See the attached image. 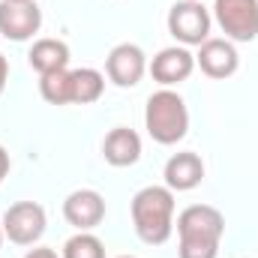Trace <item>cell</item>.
Listing matches in <instances>:
<instances>
[{
    "mask_svg": "<svg viewBox=\"0 0 258 258\" xmlns=\"http://www.w3.org/2000/svg\"><path fill=\"white\" fill-rule=\"evenodd\" d=\"M225 231V216L210 204H192L177 216V258H216Z\"/></svg>",
    "mask_w": 258,
    "mask_h": 258,
    "instance_id": "6da1fadb",
    "label": "cell"
},
{
    "mask_svg": "<svg viewBox=\"0 0 258 258\" xmlns=\"http://www.w3.org/2000/svg\"><path fill=\"white\" fill-rule=\"evenodd\" d=\"M132 225L144 243L162 246L174 231V192L168 186L138 189L132 198Z\"/></svg>",
    "mask_w": 258,
    "mask_h": 258,
    "instance_id": "7a4b0ae2",
    "label": "cell"
},
{
    "mask_svg": "<svg viewBox=\"0 0 258 258\" xmlns=\"http://www.w3.org/2000/svg\"><path fill=\"white\" fill-rule=\"evenodd\" d=\"M144 129L156 144H177L189 132V111L183 96L168 87L150 93L144 108Z\"/></svg>",
    "mask_w": 258,
    "mask_h": 258,
    "instance_id": "3957f363",
    "label": "cell"
},
{
    "mask_svg": "<svg viewBox=\"0 0 258 258\" xmlns=\"http://www.w3.org/2000/svg\"><path fill=\"white\" fill-rule=\"evenodd\" d=\"M210 12L198 0H180L168 9V33L180 45H201L210 39Z\"/></svg>",
    "mask_w": 258,
    "mask_h": 258,
    "instance_id": "277c9868",
    "label": "cell"
},
{
    "mask_svg": "<svg viewBox=\"0 0 258 258\" xmlns=\"http://www.w3.org/2000/svg\"><path fill=\"white\" fill-rule=\"evenodd\" d=\"M3 234L15 246H33L45 234V210L36 201H18L3 213Z\"/></svg>",
    "mask_w": 258,
    "mask_h": 258,
    "instance_id": "5b68a950",
    "label": "cell"
},
{
    "mask_svg": "<svg viewBox=\"0 0 258 258\" xmlns=\"http://www.w3.org/2000/svg\"><path fill=\"white\" fill-rule=\"evenodd\" d=\"M216 24L234 42H252L258 36V0H216Z\"/></svg>",
    "mask_w": 258,
    "mask_h": 258,
    "instance_id": "8992f818",
    "label": "cell"
},
{
    "mask_svg": "<svg viewBox=\"0 0 258 258\" xmlns=\"http://www.w3.org/2000/svg\"><path fill=\"white\" fill-rule=\"evenodd\" d=\"M39 27H42V9L33 0L24 3L0 0V36L12 42H24L33 33H39Z\"/></svg>",
    "mask_w": 258,
    "mask_h": 258,
    "instance_id": "52a82bcc",
    "label": "cell"
},
{
    "mask_svg": "<svg viewBox=\"0 0 258 258\" xmlns=\"http://www.w3.org/2000/svg\"><path fill=\"white\" fill-rule=\"evenodd\" d=\"M147 72V57L138 45L120 42L108 51L105 57V75L117 84V87H135Z\"/></svg>",
    "mask_w": 258,
    "mask_h": 258,
    "instance_id": "ba28073f",
    "label": "cell"
},
{
    "mask_svg": "<svg viewBox=\"0 0 258 258\" xmlns=\"http://www.w3.org/2000/svg\"><path fill=\"white\" fill-rule=\"evenodd\" d=\"M63 219L78 231H93L105 219V198L96 189H75L63 201Z\"/></svg>",
    "mask_w": 258,
    "mask_h": 258,
    "instance_id": "9c48e42d",
    "label": "cell"
},
{
    "mask_svg": "<svg viewBox=\"0 0 258 258\" xmlns=\"http://www.w3.org/2000/svg\"><path fill=\"white\" fill-rule=\"evenodd\" d=\"M150 75L153 81H159L162 87H171V84H180L192 75L195 69V54L186 45H171V48H162L153 60H150Z\"/></svg>",
    "mask_w": 258,
    "mask_h": 258,
    "instance_id": "30bf717a",
    "label": "cell"
},
{
    "mask_svg": "<svg viewBox=\"0 0 258 258\" xmlns=\"http://www.w3.org/2000/svg\"><path fill=\"white\" fill-rule=\"evenodd\" d=\"M195 66H201L207 78H231L240 66V54L231 45V39H207L198 45Z\"/></svg>",
    "mask_w": 258,
    "mask_h": 258,
    "instance_id": "8fae6325",
    "label": "cell"
},
{
    "mask_svg": "<svg viewBox=\"0 0 258 258\" xmlns=\"http://www.w3.org/2000/svg\"><path fill=\"white\" fill-rule=\"evenodd\" d=\"M201 180H204V162H201V156L192 153V150L174 153L165 162V186L171 192H189Z\"/></svg>",
    "mask_w": 258,
    "mask_h": 258,
    "instance_id": "7c38bea8",
    "label": "cell"
},
{
    "mask_svg": "<svg viewBox=\"0 0 258 258\" xmlns=\"http://www.w3.org/2000/svg\"><path fill=\"white\" fill-rule=\"evenodd\" d=\"M102 156L114 168H126L141 159V138L129 126H114L102 141Z\"/></svg>",
    "mask_w": 258,
    "mask_h": 258,
    "instance_id": "4fadbf2b",
    "label": "cell"
},
{
    "mask_svg": "<svg viewBox=\"0 0 258 258\" xmlns=\"http://www.w3.org/2000/svg\"><path fill=\"white\" fill-rule=\"evenodd\" d=\"M27 63L33 66L39 75L66 69L69 66V45L60 42V39H36L30 54H27Z\"/></svg>",
    "mask_w": 258,
    "mask_h": 258,
    "instance_id": "5bb4252c",
    "label": "cell"
},
{
    "mask_svg": "<svg viewBox=\"0 0 258 258\" xmlns=\"http://www.w3.org/2000/svg\"><path fill=\"white\" fill-rule=\"evenodd\" d=\"M105 90V75L99 69H69V99L75 105H90L102 96Z\"/></svg>",
    "mask_w": 258,
    "mask_h": 258,
    "instance_id": "9a60e30c",
    "label": "cell"
},
{
    "mask_svg": "<svg viewBox=\"0 0 258 258\" xmlns=\"http://www.w3.org/2000/svg\"><path fill=\"white\" fill-rule=\"evenodd\" d=\"M39 93L51 105H69V69H57L48 75H39Z\"/></svg>",
    "mask_w": 258,
    "mask_h": 258,
    "instance_id": "2e32d148",
    "label": "cell"
},
{
    "mask_svg": "<svg viewBox=\"0 0 258 258\" xmlns=\"http://www.w3.org/2000/svg\"><path fill=\"white\" fill-rule=\"evenodd\" d=\"M60 258H105V246L96 234L90 231H78L63 243V255Z\"/></svg>",
    "mask_w": 258,
    "mask_h": 258,
    "instance_id": "e0dca14e",
    "label": "cell"
},
{
    "mask_svg": "<svg viewBox=\"0 0 258 258\" xmlns=\"http://www.w3.org/2000/svg\"><path fill=\"white\" fill-rule=\"evenodd\" d=\"M9 165H12V162H9V153H6V147L0 144V183H3L6 174H9Z\"/></svg>",
    "mask_w": 258,
    "mask_h": 258,
    "instance_id": "ac0fdd59",
    "label": "cell"
},
{
    "mask_svg": "<svg viewBox=\"0 0 258 258\" xmlns=\"http://www.w3.org/2000/svg\"><path fill=\"white\" fill-rule=\"evenodd\" d=\"M6 81H9V60L0 54V96H3V90H6Z\"/></svg>",
    "mask_w": 258,
    "mask_h": 258,
    "instance_id": "d6986e66",
    "label": "cell"
},
{
    "mask_svg": "<svg viewBox=\"0 0 258 258\" xmlns=\"http://www.w3.org/2000/svg\"><path fill=\"white\" fill-rule=\"evenodd\" d=\"M24 258H57V252L48 249V246H36V249H30Z\"/></svg>",
    "mask_w": 258,
    "mask_h": 258,
    "instance_id": "ffe728a7",
    "label": "cell"
},
{
    "mask_svg": "<svg viewBox=\"0 0 258 258\" xmlns=\"http://www.w3.org/2000/svg\"><path fill=\"white\" fill-rule=\"evenodd\" d=\"M3 237H6V234H3V225H0V246H3Z\"/></svg>",
    "mask_w": 258,
    "mask_h": 258,
    "instance_id": "44dd1931",
    "label": "cell"
},
{
    "mask_svg": "<svg viewBox=\"0 0 258 258\" xmlns=\"http://www.w3.org/2000/svg\"><path fill=\"white\" fill-rule=\"evenodd\" d=\"M9 3H24V0H9Z\"/></svg>",
    "mask_w": 258,
    "mask_h": 258,
    "instance_id": "7402d4cb",
    "label": "cell"
},
{
    "mask_svg": "<svg viewBox=\"0 0 258 258\" xmlns=\"http://www.w3.org/2000/svg\"><path fill=\"white\" fill-rule=\"evenodd\" d=\"M117 258H132V255H117Z\"/></svg>",
    "mask_w": 258,
    "mask_h": 258,
    "instance_id": "603a6c76",
    "label": "cell"
}]
</instances>
